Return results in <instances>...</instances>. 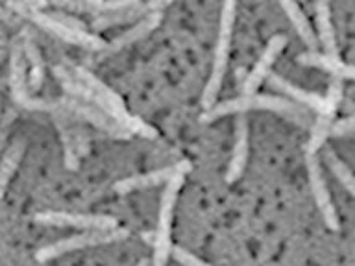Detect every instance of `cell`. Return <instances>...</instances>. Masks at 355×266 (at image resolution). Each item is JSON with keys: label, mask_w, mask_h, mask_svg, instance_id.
<instances>
[{"label": "cell", "mask_w": 355, "mask_h": 266, "mask_svg": "<svg viewBox=\"0 0 355 266\" xmlns=\"http://www.w3.org/2000/svg\"><path fill=\"white\" fill-rule=\"evenodd\" d=\"M248 118L243 113L235 118V137H233L232 159H230L226 170V183L239 181L244 168H246V163H248Z\"/></svg>", "instance_id": "cell-13"}, {"label": "cell", "mask_w": 355, "mask_h": 266, "mask_svg": "<svg viewBox=\"0 0 355 266\" xmlns=\"http://www.w3.org/2000/svg\"><path fill=\"white\" fill-rule=\"evenodd\" d=\"M130 237V229L126 227H115V229H89V231L78 233L72 237L61 238L58 242L46 244L35 251L37 263H49V260L60 257V255L78 251V249L91 248V246H102V244L119 242Z\"/></svg>", "instance_id": "cell-5"}, {"label": "cell", "mask_w": 355, "mask_h": 266, "mask_svg": "<svg viewBox=\"0 0 355 266\" xmlns=\"http://www.w3.org/2000/svg\"><path fill=\"white\" fill-rule=\"evenodd\" d=\"M50 115H52L55 130L60 133L65 166L69 170H78L80 168V154H78L76 144V124L80 122V118L67 109L65 105L61 104V100H55V107Z\"/></svg>", "instance_id": "cell-9"}, {"label": "cell", "mask_w": 355, "mask_h": 266, "mask_svg": "<svg viewBox=\"0 0 355 266\" xmlns=\"http://www.w3.org/2000/svg\"><path fill=\"white\" fill-rule=\"evenodd\" d=\"M346 135H355V115L340 118L333 124L331 137H346Z\"/></svg>", "instance_id": "cell-25"}, {"label": "cell", "mask_w": 355, "mask_h": 266, "mask_svg": "<svg viewBox=\"0 0 355 266\" xmlns=\"http://www.w3.org/2000/svg\"><path fill=\"white\" fill-rule=\"evenodd\" d=\"M161 22V11H150L148 15L137 21L130 30H126L124 33H121L119 37H115L111 43H107V48L105 52H116V50L126 48L130 44L137 43L141 39H144L148 33H152L155 28L159 26Z\"/></svg>", "instance_id": "cell-15"}, {"label": "cell", "mask_w": 355, "mask_h": 266, "mask_svg": "<svg viewBox=\"0 0 355 266\" xmlns=\"http://www.w3.org/2000/svg\"><path fill=\"white\" fill-rule=\"evenodd\" d=\"M246 111H274L282 113L298 126H309V109L305 105L294 102V100L282 98V96H272V94H243L237 98L226 100L211 107L209 111H204L200 121L213 122L216 118L226 115H243Z\"/></svg>", "instance_id": "cell-1"}, {"label": "cell", "mask_w": 355, "mask_h": 266, "mask_svg": "<svg viewBox=\"0 0 355 266\" xmlns=\"http://www.w3.org/2000/svg\"><path fill=\"white\" fill-rule=\"evenodd\" d=\"M326 163L327 166L331 168L333 174H335V177L343 183L344 188L355 198V174L349 170L348 165H346L335 152H331V150H327L326 152Z\"/></svg>", "instance_id": "cell-23"}, {"label": "cell", "mask_w": 355, "mask_h": 266, "mask_svg": "<svg viewBox=\"0 0 355 266\" xmlns=\"http://www.w3.org/2000/svg\"><path fill=\"white\" fill-rule=\"evenodd\" d=\"M185 176L172 177L171 181L165 183V188L159 198V213H157V227L154 233V254H152V266H166L168 259L172 257V215H174V205H176L178 194L182 190Z\"/></svg>", "instance_id": "cell-4"}, {"label": "cell", "mask_w": 355, "mask_h": 266, "mask_svg": "<svg viewBox=\"0 0 355 266\" xmlns=\"http://www.w3.org/2000/svg\"><path fill=\"white\" fill-rule=\"evenodd\" d=\"M61 104L65 105L67 109L74 113L78 118H82L83 122H89L91 126L98 127L104 133H107L110 137L113 139H130L132 133L124 130V127L119 124L116 121H113L110 115H105L104 111L98 109L96 105L89 104L85 100L74 98V96H65V98H60Z\"/></svg>", "instance_id": "cell-10"}, {"label": "cell", "mask_w": 355, "mask_h": 266, "mask_svg": "<svg viewBox=\"0 0 355 266\" xmlns=\"http://www.w3.org/2000/svg\"><path fill=\"white\" fill-rule=\"evenodd\" d=\"M189 172H191V163H189V161H180V163L163 166V168L146 172V174H137V176L124 177L121 181H116L115 185H113V188H115V193L119 194H130L135 193V190H143V188L157 187L161 183H168L172 177L185 176Z\"/></svg>", "instance_id": "cell-11"}, {"label": "cell", "mask_w": 355, "mask_h": 266, "mask_svg": "<svg viewBox=\"0 0 355 266\" xmlns=\"http://www.w3.org/2000/svg\"><path fill=\"white\" fill-rule=\"evenodd\" d=\"M52 15H54L55 19H60L63 24H67V26L74 28V30H87V26H85L82 21H78L76 17H69L65 15V13H52Z\"/></svg>", "instance_id": "cell-26"}, {"label": "cell", "mask_w": 355, "mask_h": 266, "mask_svg": "<svg viewBox=\"0 0 355 266\" xmlns=\"http://www.w3.org/2000/svg\"><path fill=\"white\" fill-rule=\"evenodd\" d=\"M235 13H237V0H224L220 11V22H218V37H216L213 69H211L209 80L205 83L204 94H202V107H204V111H209L211 107L216 105V98H218V93H220L224 76H226L233 24H235Z\"/></svg>", "instance_id": "cell-2"}, {"label": "cell", "mask_w": 355, "mask_h": 266, "mask_svg": "<svg viewBox=\"0 0 355 266\" xmlns=\"http://www.w3.org/2000/svg\"><path fill=\"white\" fill-rule=\"evenodd\" d=\"M305 168H307V177H309L311 193H313L316 207L320 211L322 220H324L327 229L338 231L340 222H338L337 209H335V205H333L331 194H329V188H327L326 177H324V170H322L318 154H305Z\"/></svg>", "instance_id": "cell-7"}, {"label": "cell", "mask_w": 355, "mask_h": 266, "mask_svg": "<svg viewBox=\"0 0 355 266\" xmlns=\"http://www.w3.org/2000/svg\"><path fill=\"white\" fill-rule=\"evenodd\" d=\"M172 259L180 263L182 266H213L200 259V257H196V255H193L191 251H187L185 248H182V246H174L172 248Z\"/></svg>", "instance_id": "cell-24"}, {"label": "cell", "mask_w": 355, "mask_h": 266, "mask_svg": "<svg viewBox=\"0 0 355 266\" xmlns=\"http://www.w3.org/2000/svg\"><path fill=\"white\" fill-rule=\"evenodd\" d=\"M333 124H335V122H333V116L318 115V118H316V121L313 122V126H311L309 141H307V146H305V152H307V154H318V150L324 146L326 139L331 135Z\"/></svg>", "instance_id": "cell-22"}, {"label": "cell", "mask_w": 355, "mask_h": 266, "mask_svg": "<svg viewBox=\"0 0 355 266\" xmlns=\"http://www.w3.org/2000/svg\"><path fill=\"white\" fill-rule=\"evenodd\" d=\"M268 82H270L272 87L277 89L279 93L287 94L288 100H294V102L305 105L307 109L316 111L318 115L335 116L338 104H340V100H343V82H340V78H333L326 96H320V94L305 91V89L298 87V85H294V83H291L288 80L282 78L279 74H270V76H268Z\"/></svg>", "instance_id": "cell-6"}, {"label": "cell", "mask_w": 355, "mask_h": 266, "mask_svg": "<svg viewBox=\"0 0 355 266\" xmlns=\"http://www.w3.org/2000/svg\"><path fill=\"white\" fill-rule=\"evenodd\" d=\"M285 44H287V37H285V35H274V37L266 43L265 50H263V54H261V57L254 65V69L244 76L243 85H241L243 94H254L255 89L259 87L261 83L270 76L272 65H274V61L277 60V55L283 52Z\"/></svg>", "instance_id": "cell-12"}, {"label": "cell", "mask_w": 355, "mask_h": 266, "mask_svg": "<svg viewBox=\"0 0 355 266\" xmlns=\"http://www.w3.org/2000/svg\"><path fill=\"white\" fill-rule=\"evenodd\" d=\"M174 2H178V0H148L146 8H148V11H161L166 6L174 4Z\"/></svg>", "instance_id": "cell-27"}, {"label": "cell", "mask_w": 355, "mask_h": 266, "mask_svg": "<svg viewBox=\"0 0 355 266\" xmlns=\"http://www.w3.org/2000/svg\"><path fill=\"white\" fill-rule=\"evenodd\" d=\"M8 4L19 15L30 19L33 24H37L39 28H43V30H46V32L52 33L54 37L61 39V41L76 44V46H82V48L94 50V52H105V48H107V43L102 37L87 32V30H74V28L67 26L60 19H55L52 13H46L41 8L24 4V2H19V0H10Z\"/></svg>", "instance_id": "cell-3"}, {"label": "cell", "mask_w": 355, "mask_h": 266, "mask_svg": "<svg viewBox=\"0 0 355 266\" xmlns=\"http://www.w3.org/2000/svg\"><path fill=\"white\" fill-rule=\"evenodd\" d=\"M150 11L146 4H137L133 8H126L121 11H111V13H104L93 19V28L96 30H104V28L111 26H121V24H128V22L141 21L144 17L148 15Z\"/></svg>", "instance_id": "cell-18"}, {"label": "cell", "mask_w": 355, "mask_h": 266, "mask_svg": "<svg viewBox=\"0 0 355 266\" xmlns=\"http://www.w3.org/2000/svg\"><path fill=\"white\" fill-rule=\"evenodd\" d=\"M19 2H24V4L35 6V8H44V6H49V0H19Z\"/></svg>", "instance_id": "cell-28"}, {"label": "cell", "mask_w": 355, "mask_h": 266, "mask_svg": "<svg viewBox=\"0 0 355 266\" xmlns=\"http://www.w3.org/2000/svg\"><path fill=\"white\" fill-rule=\"evenodd\" d=\"M33 222L41 226L74 227V229H115L119 227L115 216L87 215V213H67V211H43L33 216Z\"/></svg>", "instance_id": "cell-8"}, {"label": "cell", "mask_w": 355, "mask_h": 266, "mask_svg": "<svg viewBox=\"0 0 355 266\" xmlns=\"http://www.w3.org/2000/svg\"><path fill=\"white\" fill-rule=\"evenodd\" d=\"M137 266H152V260H148V259L139 260V265H137Z\"/></svg>", "instance_id": "cell-29"}, {"label": "cell", "mask_w": 355, "mask_h": 266, "mask_svg": "<svg viewBox=\"0 0 355 266\" xmlns=\"http://www.w3.org/2000/svg\"><path fill=\"white\" fill-rule=\"evenodd\" d=\"M316 26H318L320 43L324 46V54L337 55V41H335L331 11H329L327 0H318L316 2Z\"/></svg>", "instance_id": "cell-19"}, {"label": "cell", "mask_w": 355, "mask_h": 266, "mask_svg": "<svg viewBox=\"0 0 355 266\" xmlns=\"http://www.w3.org/2000/svg\"><path fill=\"white\" fill-rule=\"evenodd\" d=\"M277 4L282 6L283 11H285V15L288 17V21L293 22L294 30L298 32L302 41H304L305 44H309V46H315V32L311 30V22L307 21V17H305L302 8L298 6V2H296V0H277Z\"/></svg>", "instance_id": "cell-20"}, {"label": "cell", "mask_w": 355, "mask_h": 266, "mask_svg": "<svg viewBox=\"0 0 355 266\" xmlns=\"http://www.w3.org/2000/svg\"><path fill=\"white\" fill-rule=\"evenodd\" d=\"M22 155H24V143L22 141H17V143L11 144L10 150L4 154V159H2V165H0V193L2 194H6V190H8L11 176L15 174Z\"/></svg>", "instance_id": "cell-21"}, {"label": "cell", "mask_w": 355, "mask_h": 266, "mask_svg": "<svg viewBox=\"0 0 355 266\" xmlns=\"http://www.w3.org/2000/svg\"><path fill=\"white\" fill-rule=\"evenodd\" d=\"M26 55L22 50L21 41L11 46L10 52V87H11V98L15 100V104L22 105L26 104L30 98L28 94V69H26Z\"/></svg>", "instance_id": "cell-14"}, {"label": "cell", "mask_w": 355, "mask_h": 266, "mask_svg": "<svg viewBox=\"0 0 355 266\" xmlns=\"http://www.w3.org/2000/svg\"><path fill=\"white\" fill-rule=\"evenodd\" d=\"M300 63L307 66H318L324 71L331 72L335 78H348V80H355V65H348L338 60V55H327V54H316V52H309V54L300 55Z\"/></svg>", "instance_id": "cell-17"}, {"label": "cell", "mask_w": 355, "mask_h": 266, "mask_svg": "<svg viewBox=\"0 0 355 266\" xmlns=\"http://www.w3.org/2000/svg\"><path fill=\"white\" fill-rule=\"evenodd\" d=\"M21 44L22 50H24V55H26L28 66H30L28 69V87H30V91H37V89H41V85L44 82L43 55H41L37 44H35L33 37L26 30L21 35Z\"/></svg>", "instance_id": "cell-16"}]
</instances>
